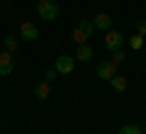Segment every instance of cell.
<instances>
[{
  "mask_svg": "<svg viewBox=\"0 0 146 134\" xmlns=\"http://www.w3.org/2000/svg\"><path fill=\"white\" fill-rule=\"evenodd\" d=\"M76 59L83 61V63H88L90 59H93V47H90V44H80L78 51H76Z\"/></svg>",
  "mask_w": 146,
  "mask_h": 134,
  "instance_id": "obj_10",
  "label": "cell"
},
{
  "mask_svg": "<svg viewBox=\"0 0 146 134\" xmlns=\"http://www.w3.org/2000/svg\"><path fill=\"white\" fill-rule=\"evenodd\" d=\"M124 51H112V59H110V61H115L117 63V66H119V63H124Z\"/></svg>",
  "mask_w": 146,
  "mask_h": 134,
  "instance_id": "obj_15",
  "label": "cell"
},
{
  "mask_svg": "<svg viewBox=\"0 0 146 134\" xmlns=\"http://www.w3.org/2000/svg\"><path fill=\"white\" fill-rule=\"evenodd\" d=\"M117 76V63L115 61H102L98 63V78H102V81H112V78Z\"/></svg>",
  "mask_w": 146,
  "mask_h": 134,
  "instance_id": "obj_5",
  "label": "cell"
},
{
  "mask_svg": "<svg viewBox=\"0 0 146 134\" xmlns=\"http://www.w3.org/2000/svg\"><path fill=\"white\" fill-rule=\"evenodd\" d=\"M93 25H95V29L107 32V29H112V17H110L107 12H98V15L93 17Z\"/></svg>",
  "mask_w": 146,
  "mask_h": 134,
  "instance_id": "obj_8",
  "label": "cell"
},
{
  "mask_svg": "<svg viewBox=\"0 0 146 134\" xmlns=\"http://www.w3.org/2000/svg\"><path fill=\"white\" fill-rule=\"evenodd\" d=\"M122 44H124V34L117 29H107V34H105V49L107 51H119Z\"/></svg>",
  "mask_w": 146,
  "mask_h": 134,
  "instance_id": "obj_4",
  "label": "cell"
},
{
  "mask_svg": "<svg viewBox=\"0 0 146 134\" xmlns=\"http://www.w3.org/2000/svg\"><path fill=\"white\" fill-rule=\"evenodd\" d=\"M34 95H36L39 100H46L49 95H51V88H49V81H39V83H36V85H34Z\"/></svg>",
  "mask_w": 146,
  "mask_h": 134,
  "instance_id": "obj_9",
  "label": "cell"
},
{
  "mask_svg": "<svg viewBox=\"0 0 146 134\" xmlns=\"http://www.w3.org/2000/svg\"><path fill=\"white\" fill-rule=\"evenodd\" d=\"M56 78H58V71H56V68H49V71H46V76H44V81L54 83V81H56Z\"/></svg>",
  "mask_w": 146,
  "mask_h": 134,
  "instance_id": "obj_16",
  "label": "cell"
},
{
  "mask_svg": "<svg viewBox=\"0 0 146 134\" xmlns=\"http://www.w3.org/2000/svg\"><path fill=\"white\" fill-rule=\"evenodd\" d=\"M20 37L25 41H36V37H39V29H36L32 22H22L20 25Z\"/></svg>",
  "mask_w": 146,
  "mask_h": 134,
  "instance_id": "obj_7",
  "label": "cell"
},
{
  "mask_svg": "<svg viewBox=\"0 0 146 134\" xmlns=\"http://www.w3.org/2000/svg\"><path fill=\"white\" fill-rule=\"evenodd\" d=\"M93 29H95V25H93V20H78V25L73 27V41L76 44H88V39L93 37Z\"/></svg>",
  "mask_w": 146,
  "mask_h": 134,
  "instance_id": "obj_1",
  "label": "cell"
},
{
  "mask_svg": "<svg viewBox=\"0 0 146 134\" xmlns=\"http://www.w3.org/2000/svg\"><path fill=\"white\" fill-rule=\"evenodd\" d=\"M144 129H146V127H144Z\"/></svg>",
  "mask_w": 146,
  "mask_h": 134,
  "instance_id": "obj_18",
  "label": "cell"
},
{
  "mask_svg": "<svg viewBox=\"0 0 146 134\" xmlns=\"http://www.w3.org/2000/svg\"><path fill=\"white\" fill-rule=\"evenodd\" d=\"M54 68L58 71V76H68V73H73V68H76V56L61 54V56L54 61Z\"/></svg>",
  "mask_w": 146,
  "mask_h": 134,
  "instance_id": "obj_3",
  "label": "cell"
},
{
  "mask_svg": "<svg viewBox=\"0 0 146 134\" xmlns=\"http://www.w3.org/2000/svg\"><path fill=\"white\" fill-rule=\"evenodd\" d=\"M119 134H144V129H141L139 124H131L129 122V124H124V127L119 129Z\"/></svg>",
  "mask_w": 146,
  "mask_h": 134,
  "instance_id": "obj_12",
  "label": "cell"
},
{
  "mask_svg": "<svg viewBox=\"0 0 146 134\" xmlns=\"http://www.w3.org/2000/svg\"><path fill=\"white\" fill-rule=\"evenodd\" d=\"M15 71V56L10 51H3L0 54V76H10Z\"/></svg>",
  "mask_w": 146,
  "mask_h": 134,
  "instance_id": "obj_6",
  "label": "cell"
},
{
  "mask_svg": "<svg viewBox=\"0 0 146 134\" xmlns=\"http://www.w3.org/2000/svg\"><path fill=\"white\" fill-rule=\"evenodd\" d=\"M136 32L141 37H146V20H136Z\"/></svg>",
  "mask_w": 146,
  "mask_h": 134,
  "instance_id": "obj_17",
  "label": "cell"
},
{
  "mask_svg": "<svg viewBox=\"0 0 146 134\" xmlns=\"http://www.w3.org/2000/svg\"><path fill=\"white\" fill-rule=\"evenodd\" d=\"M36 12H39V17H42V20L54 22V20H58L61 7H58L56 0H36Z\"/></svg>",
  "mask_w": 146,
  "mask_h": 134,
  "instance_id": "obj_2",
  "label": "cell"
},
{
  "mask_svg": "<svg viewBox=\"0 0 146 134\" xmlns=\"http://www.w3.org/2000/svg\"><path fill=\"white\" fill-rule=\"evenodd\" d=\"M110 85H112V90H115V93H124V90H127V78L117 73V76L110 81Z\"/></svg>",
  "mask_w": 146,
  "mask_h": 134,
  "instance_id": "obj_11",
  "label": "cell"
},
{
  "mask_svg": "<svg viewBox=\"0 0 146 134\" xmlns=\"http://www.w3.org/2000/svg\"><path fill=\"white\" fill-rule=\"evenodd\" d=\"M5 51H10V54L17 51V39L15 37H5Z\"/></svg>",
  "mask_w": 146,
  "mask_h": 134,
  "instance_id": "obj_14",
  "label": "cell"
},
{
  "mask_svg": "<svg viewBox=\"0 0 146 134\" xmlns=\"http://www.w3.org/2000/svg\"><path fill=\"white\" fill-rule=\"evenodd\" d=\"M129 44H131V49H134V51H139V49L144 47V37H141L139 32H136V34H134V37L129 39Z\"/></svg>",
  "mask_w": 146,
  "mask_h": 134,
  "instance_id": "obj_13",
  "label": "cell"
}]
</instances>
